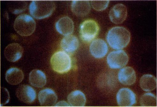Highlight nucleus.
Returning <instances> with one entry per match:
<instances>
[{"mask_svg":"<svg viewBox=\"0 0 157 107\" xmlns=\"http://www.w3.org/2000/svg\"><path fill=\"white\" fill-rule=\"evenodd\" d=\"M54 2L51 1H33L30 5V13L35 18L41 19L49 17L55 9Z\"/></svg>","mask_w":157,"mask_h":107,"instance_id":"f03ea898","label":"nucleus"},{"mask_svg":"<svg viewBox=\"0 0 157 107\" xmlns=\"http://www.w3.org/2000/svg\"><path fill=\"white\" fill-rule=\"evenodd\" d=\"M51 65L56 72L59 74L66 73L71 68V58L65 52L59 51L55 53L52 57Z\"/></svg>","mask_w":157,"mask_h":107,"instance_id":"20e7f679","label":"nucleus"},{"mask_svg":"<svg viewBox=\"0 0 157 107\" xmlns=\"http://www.w3.org/2000/svg\"><path fill=\"white\" fill-rule=\"evenodd\" d=\"M16 95L20 101L27 103L33 102L36 97V93L34 90L27 85L19 86L16 90Z\"/></svg>","mask_w":157,"mask_h":107,"instance_id":"1a4fd4ad","label":"nucleus"},{"mask_svg":"<svg viewBox=\"0 0 157 107\" xmlns=\"http://www.w3.org/2000/svg\"><path fill=\"white\" fill-rule=\"evenodd\" d=\"M128 10L126 6L122 4L114 6L110 10L109 16L111 21L116 24H121L126 19Z\"/></svg>","mask_w":157,"mask_h":107,"instance_id":"6e6552de","label":"nucleus"},{"mask_svg":"<svg viewBox=\"0 0 157 107\" xmlns=\"http://www.w3.org/2000/svg\"><path fill=\"white\" fill-rule=\"evenodd\" d=\"M24 75L23 72L16 67L10 68L6 74V79L7 82L12 85H16L23 80Z\"/></svg>","mask_w":157,"mask_h":107,"instance_id":"dca6fc26","label":"nucleus"},{"mask_svg":"<svg viewBox=\"0 0 157 107\" xmlns=\"http://www.w3.org/2000/svg\"><path fill=\"white\" fill-rule=\"evenodd\" d=\"M23 51V48L19 44L13 43L6 47L4 51V55L7 60L14 62L21 58Z\"/></svg>","mask_w":157,"mask_h":107,"instance_id":"9b49d317","label":"nucleus"},{"mask_svg":"<svg viewBox=\"0 0 157 107\" xmlns=\"http://www.w3.org/2000/svg\"><path fill=\"white\" fill-rule=\"evenodd\" d=\"M56 28L60 34L65 36L70 35L74 29V23L68 17H65L59 19L56 23Z\"/></svg>","mask_w":157,"mask_h":107,"instance_id":"4468645a","label":"nucleus"},{"mask_svg":"<svg viewBox=\"0 0 157 107\" xmlns=\"http://www.w3.org/2000/svg\"><path fill=\"white\" fill-rule=\"evenodd\" d=\"M29 80L32 85L37 88L43 87L47 82L46 75L42 71L38 70H34L30 73Z\"/></svg>","mask_w":157,"mask_h":107,"instance_id":"f3484780","label":"nucleus"},{"mask_svg":"<svg viewBox=\"0 0 157 107\" xmlns=\"http://www.w3.org/2000/svg\"><path fill=\"white\" fill-rule=\"evenodd\" d=\"M71 10L77 16L84 17L90 12V4L87 1H74L71 4Z\"/></svg>","mask_w":157,"mask_h":107,"instance_id":"2eb2a0df","label":"nucleus"},{"mask_svg":"<svg viewBox=\"0 0 157 107\" xmlns=\"http://www.w3.org/2000/svg\"><path fill=\"white\" fill-rule=\"evenodd\" d=\"M27 4L25 1H17L12 3L10 6V9L12 13L18 14L24 11L26 8Z\"/></svg>","mask_w":157,"mask_h":107,"instance_id":"4be33fe9","label":"nucleus"},{"mask_svg":"<svg viewBox=\"0 0 157 107\" xmlns=\"http://www.w3.org/2000/svg\"><path fill=\"white\" fill-rule=\"evenodd\" d=\"M79 45L77 38L73 35L66 36L61 42V47L65 52L72 53L76 51Z\"/></svg>","mask_w":157,"mask_h":107,"instance_id":"a211bd4d","label":"nucleus"},{"mask_svg":"<svg viewBox=\"0 0 157 107\" xmlns=\"http://www.w3.org/2000/svg\"><path fill=\"white\" fill-rule=\"evenodd\" d=\"M107 63L112 69H119L128 64L129 57L126 52L122 50H118L110 52L107 57Z\"/></svg>","mask_w":157,"mask_h":107,"instance_id":"423d86ee","label":"nucleus"},{"mask_svg":"<svg viewBox=\"0 0 157 107\" xmlns=\"http://www.w3.org/2000/svg\"><path fill=\"white\" fill-rule=\"evenodd\" d=\"M38 97L40 104L43 106H53L56 104L57 100L56 94L50 89H44L40 91Z\"/></svg>","mask_w":157,"mask_h":107,"instance_id":"ddd939ff","label":"nucleus"},{"mask_svg":"<svg viewBox=\"0 0 157 107\" xmlns=\"http://www.w3.org/2000/svg\"><path fill=\"white\" fill-rule=\"evenodd\" d=\"M56 106H69V104L65 101H61L59 102L55 105Z\"/></svg>","mask_w":157,"mask_h":107,"instance_id":"b1692460","label":"nucleus"},{"mask_svg":"<svg viewBox=\"0 0 157 107\" xmlns=\"http://www.w3.org/2000/svg\"><path fill=\"white\" fill-rule=\"evenodd\" d=\"M68 101L70 106H84L86 102L85 96L83 93L79 90L72 92L68 96Z\"/></svg>","mask_w":157,"mask_h":107,"instance_id":"6ab92c4d","label":"nucleus"},{"mask_svg":"<svg viewBox=\"0 0 157 107\" xmlns=\"http://www.w3.org/2000/svg\"><path fill=\"white\" fill-rule=\"evenodd\" d=\"M108 50L106 43L101 39L94 40L90 47V51L91 55L97 59H101L105 56L108 53Z\"/></svg>","mask_w":157,"mask_h":107,"instance_id":"9d476101","label":"nucleus"},{"mask_svg":"<svg viewBox=\"0 0 157 107\" xmlns=\"http://www.w3.org/2000/svg\"><path fill=\"white\" fill-rule=\"evenodd\" d=\"M141 88L147 92H150L155 90L157 87V79L151 75L146 74L142 76L140 80Z\"/></svg>","mask_w":157,"mask_h":107,"instance_id":"aec40b11","label":"nucleus"},{"mask_svg":"<svg viewBox=\"0 0 157 107\" xmlns=\"http://www.w3.org/2000/svg\"><path fill=\"white\" fill-rule=\"evenodd\" d=\"M116 98L117 103L120 106H132L136 102L135 94L128 88H123L120 90L117 94Z\"/></svg>","mask_w":157,"mask_h":107,"instance_id":"0eeeda50","label":"nucleus"},{"mask_svg":"<svg viewBox=\"0 0 157 107\" xmlns=\"http://www.w3.org/2000/svg\"><path fill=\"white\" fill-rule=\"evenodd\" d=\"M109 1H91L92 6L95 10L101 11L105 10L108 7Z\"/></svg>","mask_w":157,"mask_h":107,"instance_id":"5701e85b","label":"nucleus"},{"mask_svg":"<svg viewBox=\"0 0 157 107\" xmlns=\"http://www.w3.org/2000/svg\"><path fill=\"white\" fill-rule=\"evenodd\" d=\"M131 39L130 32L122 27L111 28L108 33L106 40L110 46L115 50H121L129 44Z\"/></svg>","mask_w":157,"mask_h":107,"instance_id":"f257e3e1","label":"nucleus"},{"mask_svg":"<svg viewBox=\"0 0 157 107\" xmlns=\"http://www.w3.org/2000/svg\"><path fill=\"white\" fill-rule=\"evenodd\" d=\"M99 29V25L95 21L86 20L80 26V34L82 39L86 42L91 41L98 35Z\"/></svg>","mask_w":157,"mask_h":107,"instance_id":"39448f33","label":"nucleus"},{"mask_svg":"<svg viewBox=\"0 0 157 107\" xmlns=\"http://www.w3.org/2000/svg\"><path fill=\"white\" fill-rule=\"evenodd\" d=\"M36 22L30 16L26 14H22L15 20L14 28L20 35L28 36L31 35L35 31Z\"/></svg>","mask_w":157,"mask_h":107,"instance_id":"7ed1b4c3","label":"nucleus"},{"mask_svg":"<svg viewBox=\"0 0 157 107\" xmlns=\"http://www.w3.org/2000/svg\"><path fill=\"white\" fill-rule=\"evenodd\" d=\"M118 79L119 82L124 85H132L136 80V72L130 67H124L119 71Z\"/></svg>","mask_w":157,"mask_h":107,"instance_id":"f8f14e48","label":"nucleus"},{"mask_svg":"<svg viewBox=\"0 0 157 107\" xmlns=\"http://www.w3.org/2000/svg\"><path fill=\"white\" fill-rule=\"evenodd\" d=\"M140 103L142 106H157V98L152 93H146L141 97Z\"/></svg>","mask_w":157,"mask_h":107,"instance_id":"412c9836","label":"nucleus"}]
</instances>
